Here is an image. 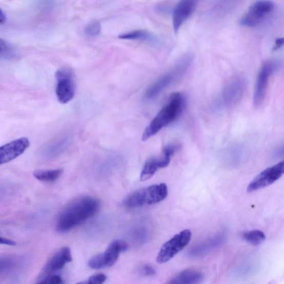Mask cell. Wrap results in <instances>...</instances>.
I'll list each match as a JSON object with an SVG mask.
<instances>
[{
	"instance_id": "obj_1",
	"label": "cell",
	"mask_w": 284,
	"mask_h": 284,
	"mask_svg": "<svg viewBox=\"0 0 284 284\" xmlns=\"http://www.w3.org/2000/svg\"><path fill=\"white\" fill-rule=\"evenodd\" d=\"M100 201L91 196H83L74 199L60 212L56 229L60 233L71 231L91 219L99 212Z\"/></svg>"
},
{
	"instance_id": "obj_2",
	"label": "cell",
	"mask_w": 284,
	"mask_h": 284,
	"mask_svg": "<svg viewBox=\"0 0 284 284\" xmlns=\"http://www.w3.org/2000/svg\"><path fill=\"white\" fill-rule=\"evenodd\" d=\"M185 97L180 92L172 94L167 104L148 125L142 135V140L146 141L159 132L162 128L176 120L184 110Z\"/></svg>"
},
{
	"instance_id": "obj_3",
	"label": "cell",
	"mask_w": 284,
	"mask_h": 284,
	"mask_svg": "<svg viewBox=\"0 0 284 284\" xmlns=\"http://www.w3.org/2000/svg\"><path fill=\"white\" fill-rule=\"evenodd\" d=\"M193 59V56L191 54H187L181 57L170 71L167 72L148 87L145 94V98L147 100H152L158 96L161 92L168 89L169 87L176 83L185 75L187 71L190 68Z\"/></svg>"
},
{
	"instance_id": "obj_4",
	"label": "cell",
	"mask_w": 284,
	"mask_h": 284,
	"mask_svg": "<svg viewBox=\"0 0 284 284\" xmlns=\"http://www.w3.org/2000/svg\"><path fill=\"white\" fill-rule=\"evenodd\" d=\"M168 193L166 184L152 185L128 195L124 201V205L128 208L153 205L165 199Z\"/></svg>"
},
{
	"instance_id": "obj_5",
	"label": "cell",
	"mask_w": 284,
	"mask_h": 284,
	"mask_svg": "<svg viewBox=\"0 0 284 284\" xmlns=\"http://www.w3.org/2000/svg\"><path fill=\"white\" fill-rule=\"evenodd\" d=\"M128 248L127 243L121 240H114L103 253L93 257L88 262V266L94 270L111 267L115 265L121 253Z\"/></svg>"
},
{
	"instance_id": "obj_6",
	"label": "cell",
	"mask_w": 284,
	"mask_h": 284,
	"mask_svg": "<svg viewBox=\"0 0 284 284\" xmlns=\"http://www.w3.org/2000/svg\"><path fill=\"white\" fill-rule=\"evenodd\" d=\"M191 238L192 232L189 229H185L175 235L161 247L157 257V261L163 263L170 261L188 246Z\"/></svg>"
},
{
	"instance_id": "obj_7",
	"label": "cell",
	"mask_w": 284,
	"mask_h": 284,
	"mask_svg": "<svg viewBox=\"0 0 284 284\" xmlns=\"http://www.w3.org/2000/svg\"><path fill=\"white\" fill-rule=\"evenodd\" d=\"M56 94L59 102L64 104L69 103L75 94V85L72 71L67 67H63L56 72Z\"/></svg>"
},
{
	"instance_id": "obj_8",
	"label": "cell",
	"mask_w": 284,
	"mask_h": 284,
	"mask_svg": "<svg viewBox=\"0 0 284 284\" xmlns=\"http://www.w3.org/2000/svg\"><path fill=\"white\" fill-rule=\"evenodd\" d=\"M274 8L275 4L272 2H257L250 7L241 18L240 24L249 28L258 26L273 11Z\"/></svg>"
},
{
	"instance_id": "obj_9",
	"label": "cell",
	"mask_w": 284,
	"mask_h": 284,
	"mask_svg": "<svg viewBox=\"0 0 284 284\" xmlns=\"http://www.w3.org/2000/svg\"><path fill=\"white\" fill-rule=\"evenodd\" d=\"M284 175V160L263 171L250 182L247 191L254 192L274 184Z\"/></svg>"
},
{
	"instance_id": "obj_10",
	"label": "cell",
	"mask_w": 284,
	"mask_h": 284,
	"mask_svg": "<svg viewBox=\"0 0 284 284\" xmlns=\"http://www.w3.org/2000/svg\"><path fill=\"white\" fill-rule=\"evenodd\" d=\"M247 80L242 76H236L227 84L222 93V103L228 107L237 104L244 96Z\"/></svg>"
},
{
	"instance_id": "obj_11",
	"label": "cell",
	"mask_w": 284,
	"mask_h": 284,
	"mask_svg": "<svg viewBox=\"0 0 284 284\" xmlns=\"http://www.w3.org/2000/svg\"><path fill=\"white\" fill-rule=\"evenodd\" d=\"M275 69L273 62L263 64L257 77L253 98V104L255 107H259L265 100L269 84V77Z\"/></svg>"
},
{
	"instance_id": "obj_12",
	"label": "cell",
	"mask_w": 284,
	"mask_h": 284,
	"mask_svg": "<svg viewBox=\"0 0 284 284\" xmlns=\"http://www.w3.org/2000/svg\"><path fill=\"white\" fill-rule=\"evenodd\" d=\"M177 147L168 146L164 148L163 158H154L148 160L140 174V180L141 181L151 179L159 169L167 167L170 165Z\"/></svg>"
},
{
	"instance_id": "obj_13",
	"label": "cell",
	"mask_w": 284,
	"mask_h": 284,
	"mask_svg": "<svg viewBox=\"0 0 284 284\" xmlns=\"http://www.w3.org/2000/svg\"><path fill=\"white\" fill-rule=\"evenodd\" d=\"M30 145L29 139L22 137L6 144L0 148V164L9 163L22 155Z\"/></svg>"
},
{
	"instance_id": "obj_14",
	"label": "cell",
	"mask_w": 284,
	"mask_h": 284,
	"mask_svg": "<svg viewBox=\"0 0 284 284\" xmlns=\"http://www.w3.org/2000/svg\"><path fill=\"white\" fill-rule=\"evenodd\" d=\"M197 2L194 0H184L179 2L173 12V26L175 33L178 32L181 26L187 21L197 7Z\"/></svg>"
},
{
	"instance_id": "obj_15",
	"label": "cell",
	"mask_w": 284,
	"mask_h": 284,
	"mask_svg": "<svg viewBox=\"0 0 284 284\" xmlns=\"http://www.w3.org/2000/svg\"><path fill=\"white\" fill-rule=\"evenodd\" d=\"M225 240V236L219 235L202 241L189 249L188 252V256L192 257V258L204 256L212 252V250L220 247L224 243Z\"/></svg>"
},
{
	"instance_id": "obj_16",
	"label": "cell",
	"mask_w": 284,
	"mask_h": 284,
	"mask_svg": "<svg viewBox=\"0 0 284 284\" xmlns=\"http://www.w3.org/2000/svg\"><path fill=\"white\" fill-rule=\"evenodd\" d=\"M72 256L71 250L68 247L60 248L53 255L46 266L47 272H54L63 269L67 263L71 262Z\"/></svg>"
},
{
	"instance_id": "obj_17",
	"label": "cell",
	"mask_w": 284,
	"mask_h": 284,
	"mask_svg": "<svg viewBox=\"0 0 284 284\" xmlns=\"http://www.w3.org/2000/svg\"><path fill=\"white\" fill-rule=\"evenodd\" d=\"M205 278V275L197 270H184L174 277L167 284H199Z\"/></svg>"
},
{
	"instance_id": "obj_18",
	"label": "cell",
	"mask_w": 284,
	"mask_h": 284,
	"mask_svg": "<svg viewBox=\"0 0 284 284\" xmlns=\"http://www.w3.org/2000/svg\"><path fill=\"white\" fill-rule=\"evenodd\" d=\"M62 168L54 169V170H45L35 171L33 173L34 177L38 180L46 182H52L57 180L64 173Z\"/></svg>"
},
{
	"instance_id": "obj_19",
	"label": "cell",
	"mask_w": 284,
	"mask_h": 284,
	"mask_svg": "<svg viewBox=\"0 0 284 284\" xmlns=\"http://www.w3.org/2000/svg\"><path fill=\"white\" fill-rule=\"evenodd\" d=\"M118 37L124 39L147 40V42H153L155 39V36L151 32L143 30L123 33L119 35Z\"/></svg>"
},
{
	"instance_id": "obj_20",
	"label": "cell",
	"mask_w": 284,
	"mask_h": 284,
	"mask_svg": "<svg viewBox=\"0 0 284 284\" xmlns=\"http://www.w3.org/2000/svg\"><path fill=\"white\" fill-rule=\"evenodd\" d=\"M242 237L249 244L254 246L261 245L266 239L265 234L259 230L245 232L242 234Z\"/></svg>"
},
{
	"instance_id": "obj_21",
	"label": "cell",
	"mask_w": 284,
	"mask_h": 284,
	"mask_svg": "<svg viewBox=\"0 0 284 284\" xmlns=\"http://www.w3.org/2000/svg\"><path fill=\"white\" fill-rule=\"evenodd\" d=\"M16 53L10 45L5 40L1 39V57L4 59H11L15 57Z\"/></svg>"
},
{
	"instance_id": "obj_22",
	"label": "cell",
	"mask_w": 284,
	"mask_h": 284,
	"mask_svg": "<svg viewBox=\"0 0 284 284\" xmlns=\"http://www.w3.org/2000/svg\"><path fill=\"white\" fill-rule=\"evenodd\" d=\"M101 26L99 22H93L88 24L85 29V34L90 37H94L99 35Z\"/></svg>"
},
{
	"instance_id": "obj_23",
	"label": "cell",
	"mask_w": 284,
	"mask_h": 284,
	"mask_svg": "<svg viewBox=\"0 0 284 284\" xmlns=\"http://www.w3.org/2000/svg\"><path fill=\"white\" fill-rule=\"evenodd\" d=\"M106 280V275L100 273L92 275L87 281L79 282L76 284H104Z\"/></svg>"
},
{
	"instance_id": "obj_24",
	"label": "cell",
	"mask_w": 284,
	"mask_h": 284,
	"mask_svg": "<svg viewBox=\"0 0 284 284\" xmlns=\"http://www.w3.org/2000/svg\"><path fill=\"white\" fill-rule=\"evenodd\" d=\"M64 281L62 278L57 275H50L46 278L39 282L38 284H63Z\"/></svg>"
},
{
	"instance_id": "obj_25",
	"label": "cell",
	"mask_w": 284,
	"mask_h": 284,
	"mask_svg": "<svg viewBox=\"0 0 284 284\" xmlns=\"http://www.w3.org/2000/svg\"><path fill=\"white\" fill-rule=\"evenodd\" d=\"M139 271L141 275L146 276H153L155 274L154 269L151 266L148 265L142 266Z\"/></svg>"
},
{
	"instance_id": "obj_26",
	"label": "cell",
	"mask_w": 284,
	"mask_h": 284,
	"mask_svg": "<svg viewBox=\"0 0 284 284\" xmlns=\"http://www.w3.org/2000/svg\"><path fill=\"white\" fill-rule=\"evenodd\" d=\"M284 46V37L279 38L275 40L273 50L276 51L281 48Z\"/></svg>"
},
{
	"instance_id": "obj_27",
	"label": "cell",
	"mask_w": 284,
	"mask_h": 284,
	"mask_svg": "<svg viewBox=\"0 0 284 284\" xmlns=\"http://www.w3.org/2000/svg\"><path fill=\"white\" fill-rule=\"evenodd\" d=\"M0 242H1L2 245L9 246H16V242L15 241L5 237H3V236H1V238H0Z\"/></svg>"
},
{
	"instance_id": "obj_28",
	"label": "cell",
	"mask_w": 284,
	"mask_h": 284,
	"mask_svg": "<svg viewBox=\"0 0 284 284\" xmlns=\"http://www.w3.org/2000/svg\"><path fill=\"white\" fill-rule=\"evenodd\" d=\"M6 17L2 10H0V24L3 25L5 23Z\"/></svg>"
},
{
	"instance_id": "obj_29",
	"label": "cell",
	"mask_w": 284,
	"mask_h": 284,
	"mask_svg": "<svg viewBox=\"0 0 284 284\" xmlns=\"http://www.w3.org/2000/svg\"><path fill=\"white\" fill-rule=\"evenodd\" d=\"M277 154L279 155V156H284V146L282 147L278 151H277Z\"/></svg>"
}]
</instances>
